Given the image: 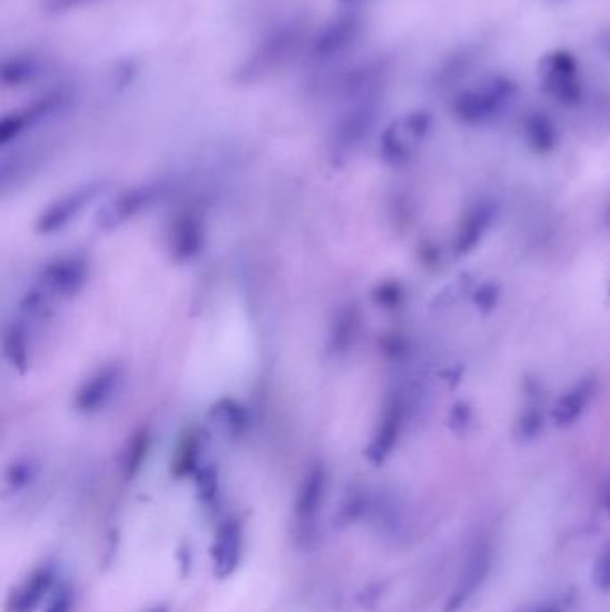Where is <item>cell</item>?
Wrapping results in <instances>:
<instances>
[{"instance_id": "3957f363", "label": "cell", "mask_w": 610, "mask_h": 612, "mask_svg": "<svg viewBox=\"0 0 610 612\" xmlns=\"http://www.w3.org/2000/svg\"><path fill=\"white\" fill-rule=\"evenodd\" d=\"M542 88L544 92L564 107H573L582 99V79L579 63L573 54L556 51L541 63Z\"/></svg>"}, {"instance_id": "30bf717a", "label": "cell", "mask_w": 610, "mask_h": 612, "mask_svg": "<svg viewBox=\"0 0 610 612\" xmlns=\"http://www.w3.org/2000/svg\"><path fill=\"white\" fill-rule=\"evenodd\" d=\"M523 131L530 148L537 152H550L559 140L556 122L542 111H533L524 119Z\"/></svg>"}, {"instance_id": "ac0fdd59", "label": "cell", "mask_w": 610, "mask_h": 612, "mask_svg": "<svg viewBox=\"0 0 610 612\" xmlns=\"http://www.w3.org/2000/svg\"><path fill=\"white\" fill-rule=\"evenodd\" d=\"M598 43H600L601 51L610 56V31H607L606 34L600 38V42Z\"/></svg>"}, {"instance_id": "2e32d148", "label": "cell", "mask_w": 610, "mask_h": 612, "mask_svg": "<svg viewBox=\"0 0 610 612\" xmlns=\"http://www.w3.org/2000/svg\"><path fill=\"white\" fill-rule=\"evenodd\" d=\"M90 2H93V0H46L43 10L49 14H63L79 10V8L90 4Z\"/></svg>"}, {"instance_id": "9c48e42d", "label": "cell", "mask_w": 610, "mask_h": 612, "mask_svg": "<svg viewBox=\"0 0 610 612\" xmlns=\"http://www.w3.org/2000/svg\"><path fill=\"white\" fill-rule=\"evenodd\" d=\"M594 391H597V382L592 378H583L580 382L574 383L557 403L556 412H553L556 423L559 427L577 423L583 412L588 410Z\"/></svg>"}, {"instance_id": "52a82bcc", "label": "cell", "mask_w": 610, "mask_h": 612, "mask_svg": "<svg viewBox=\"0 0 610 612\" xmlns=\"http://www.w3.org/2000/svg\"><path fill=\"white\" fill-rule=\"evenodd\" d=\"M243 552L242 526L237 520H226L211 541V568L219 579H228L240 566Z\"/></svg>"}, {"instance_id": "e0dca14e", "label": "cell", "mask_w": 610, "mask_h": 612, "mask_svg": "<svg viewBox=\"0 0 610 612\" xmlns=\"http://www.w3.org/2000/svg\"><path fill=\"white\" fill-rule=\"evenodd\" d=\"M601 502L606 506V511L610 514V479L607 480L606 488H603V494H601Z\"/></svg>"}, {"instance_id": "5bb4252c", "label": "cell", "mask_w": 610, "mask_h": 612, "mask_svg": "<svg viewBox=\"0 0 610 612\" xmlns=\"http://www.w3.org/2000/svg\"><path fill=\"white\" fill-rule=\"evenodd\" d=\"M76 593L69 584H58L46 602L43 612H74Z\"/></svg>"}, {"instance_id": "9a60e30c", "label": "cell", "mask_w": 610, "mask_h": 612, "mask_svg": "<svg viewBox=\"0 0 610 612\" xmlns=\"http://www.w3.org/2000/svg\"><path fill=\"white\" fill-rule=\"evenodd\" d=\"M592 582L601 593H610V541L601 550L597 566L592 570Z\"/></svg>"}, {"instance_id": "6da1fadb", "label": "cell", "mask_w": 610, "mask_h": 612, "mask_svg": "<svg viewBox=\"0 0 610 612\" xmlns=\"http://www.w3.org/2000/svg\"><path fill=\"white\" fill-rule=\"evenodd\" d=\"M307 40V28L303 22L281 23L260 40L253 52L234 70V79L242 84L257 83L271 78L294 60L299 49Z\"/></svg>"}, {"instance_id": "277c9868", "label": "cell", "mask_w": 610, "mask_h": 612, "mask_svg": "<svg viewBox=\"0 0 610 612\" xmlns=\"http://www.w3.org/2000/svg\"><path fill=\"white\" fill-rule=\"evenodd\" d=\"M362 32V20L348 13L331 20L321 29L310 46V60L317 64H328L351 49Z\"/></svg>"}, {"instance_id": "4fadbf2b", "label": "cell", "mask_w": 610, "mask_h": 612, "mask_svg": "<svg viewBox=\"0 0 610 612\" xmlns=\"http://www.w3.org/2000/svg\"><path fill=\"white\" fill-rule=\"evenodd\" d=\"M319 505H321V485H319L317 480H313V482L308 483L304 493L299 498L298 511H296L299 521L310 523L313 520V515H317V512H319Z\"/></svg>"}, {"instance_id": "44dd1931", "label": "cell", "mask_w": 610, "mask_h": 612, "mask_svg": "<svg viewBox=\"0 0 610 612\" xmlns=\"http://www.w3.org/2000/svg\"><path fill=\"white\" fill-rule=\"evenodd\" d=\"M340 4L344 6H353L358 4V2H362V0H339Z\"/></svg>"}, {"instance_id": "d6986e66", "label": "cell", "mask_w": 610, "mask_h": 612, "mask_svg": "<svg viewBox=\"0 0 610 612\" xmlns=\"http://www.w3.org/2000/svg\"><path fill=\"white\" fill-rule=\"evenodd\" d=\"M537 612H562V609H560L559 605H547V608L541 609V611Z\"/></svg>"}, {"instance_id": "7a4b0ae2", "label": "cell", "mask_w": 610, "mask_h": 612, "mask_svg": "<svg viewBox=\"0 0 610 612\" xmlns=\"http://www.w3.org/2000/svg\"><path fill=\"white\" fill-rule=\"evenodd\" d=\"M518 87L506 76L489 79L477 87L462 90L453 99V113L463 124L478 126L491 122L514 101Z\"/></svg>"}, {"instance_id": "ffe728a7", "label": "cell", "mask_w": 610, "mask_h": 612, "mask_svg": "<svg viewBox=\"0 0 610 612\" xmlns=\"http://www.w3.org/2000/svg\"><path fill=\"white\" fill-rule=\"evenodd\" d=\"M146 612H169V608H166V605H157V608L148 609Z\"/></svg>"}, {"instance_id": "ba28073f", "label": "cell", "mask_w": 610, "mask_h": 612, "mask_svg": "<svg viewBox=\"0 0 610 612\" xmlns=\"http://www.w3.org/2000/svg\"><path fill=\"white\" fill-rule=\"evenodd\" d=\"M492 213H494L492 204L483 203V201L469 208L468 213H466L462 222H460L457 240H454V249L460 254L469 253V251H473V248H477L478 242L482 240L483 233L491 225Z\"/></svg>"}, {"instance_id": "8fae6325", "label": "cell", "mask_w": 610, "mask_h": 612, "mask_svg": "<svg viewBox=\"0 0 610 612\" xmlns=\"http://www.w3.org/2000/svg\"><path fill=\"white\" fill-rule=\"evenodd\" d=\"M43 74H46V63L37 56H14L2 63V83L6 87L31 83Z\"/></svg>"}, {"instance_id": "7c38bea8", "label": "cell", "mask_w": 610, "mask_h": 612, "mask_svg": "<svg viewBox=\"0 0 610 612\" xmlns=\"http://www.w3.org/2000/svg\"><path fill=\"white\" fill-rule=\"evenodd\" d=\"M477 56L478 52L473 51V49H463V51L457 52L437 72V81L441 84H451L457 79L463 78V76L468 74L469 69H473Z\"/></svg>"}, {"instance_id": "5b68a950", "label": "cell", "mask_w": 610, "mask_h": 612, "mask_svg": "<svg viewBox=\"0 0 610 612\" xmlns=\"http://www.w3.org/2000/svg\"><path fill=\"white\" fill-rule=\"evenodd\" d=\"M56 579H58V571L52 562L38 564L31 573L23 576L20 584L11 590L6 602V612H37L58 585Z\"/></svg>"}, {"instance_id": "8992f818", "label": "cell", "mask_w": 610, "mask_h": 612, "mask_svg": "<svg viewBox=\"0 0 610 612\" xmlns=\"http://www.w3.org/2000/svg\"><path fill=\"white\" fill-rule=\"evenodd\" d=\"M491 546L487 543H478L469 553L466 564H463L459 582H457L454 590L451 591L450 599L446 602L444 612H459L486 584V580L491 575Z\"/></svg>"}]
</instances>
